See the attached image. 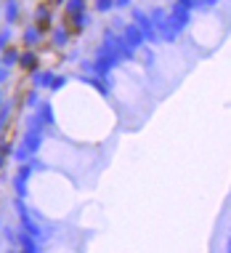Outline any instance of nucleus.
<instances>
[{
  "label": "nucleus",
  "mask_w": 231,
  "mask_h": 253,
  "mask_svg": "<svg viewBox=\"0 0 231 253\" xmlns=\"http://www.w3.org/2000/svg\"><path fill=\"white\" fill-rule=\"evenodd\" d=\"M226 251H231V240H229V243H226Z\"/></svg>",
  "instance_id": "f257e3e1"
}]
</instances>
